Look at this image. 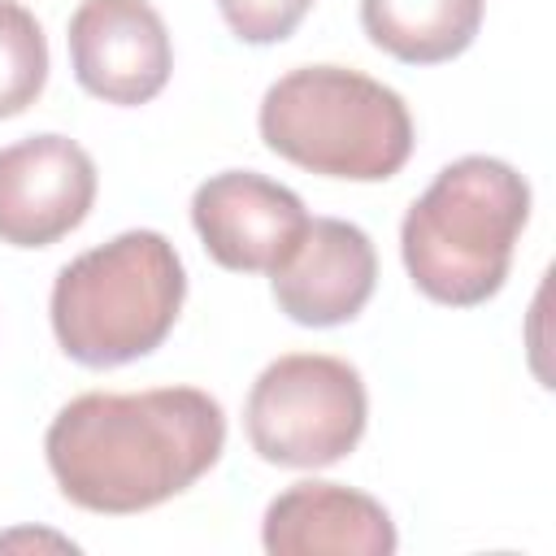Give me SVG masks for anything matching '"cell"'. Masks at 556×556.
<instances>
[{"mask_svg":"<svg viewBox=\"0 0 556 556\" xmlns=\"http://www.w3.org/2000/svg\"><path fill=\"white\" fill-rule=\"evenodd\" d=\"M226 447V413L200 387L135 395L87 391L70 400L48 434V469L61 495L87 513H143L200 482Z\"/></svg>","mask_w":556,"mask_h":556,"instance_id":"6da1fadb","label":"cell"},{"mask_svg":"<svg viewBox=\"0 0 556 556\" xmlns=\"http://www.w3.org/2000/svg\"><path fill=\"white\" fill-rule=\"evenodd\" d=\"M530 222L526 178L495 156H460L434 174L400 226V256L421 295L452 308L486 304Z\"/></svg>","mask_w":556,"mask_h":556,"instance_id":"7a4b0ae2","label":"cell"},{"mask_svg":"<svg viewBox=\"0 0 556 556\" xmlns=\"http://www.w3.org/2000/svg\"><path fill=\"white\" fill-rule=\"evenodd\" d=\"M187 295V274L161 230H126L74 256L52 282V334L87 369L139 361L165 343Z\"/></svg>","mask_w":556,"mask_h":556,"instance_id":"3957f363","label":"cell"},{"mask_svg":"<svg viewBox=\"0 0 556 556\" xmlns=\"http://www.w3.org/2000/svg\"><path fill=\"white\" fill-rule=\"evenodd\" d=\"M261 139L282 161L348 178L382 182L413 156V117L400 91L343 65H300L261 100Z\"/></svg>","mask_w":556,"mask_h":556,"instance_id":"277c9868","label":"cell"},{"mask_svg":"<svg viewBox=\"0 0 556 556\" xmlns=\"http://www.w3.org/2000/svg\"><path fill=\"white\" fill-rule=\"evenodd\" d=\"M365 421L369 400L361 369L321 352L269 361L243 408L252 452L287 469H326L343 460L361 443Z\"/></svg>","mask_w":556,"mask_h":556,"instance_id":"5b68a950","label":"cell"},{"mask_svg":"<svg viewBox=\"0 0 556 556\" xmlns=\"http://www.w3.org/2000/svg\"><path fill=\"white\" fill-rule=\"evenodd\" d=\"M65 39L78 87L104 104H148L169 83V30L148 0H83Z\"/></svg>","mask_w":556,"mask_h":556,"instance_id":"8992f818","label":"cell"},{"mask_svg":"<svg viewBox=\"0 0 556 556\" xmlns=\"http://www.w3.org/2000/svg\"><path fill=\"white\" fill-rule=\"evenodd\" d=\"M191 226L222 269L274 274L300 243L308 213L291 187L256 169H226L195 187Z\"/></svg>","mask_w":556,"mask_h":556,"instance_id":"52a82bcc","label":"cell"},{"mask_svg":"<svg viewBox=\"0 0 556 556\" xmlns=\"http://www.w3.org/2000/svg\"><path fill=\"white\" fill-rule=\"evenodd\" d=\"M96 204V161L65 135L0 148V243L48 248L83 226Z\"/></svg>","mask_w":556,"mask_h":556,"instance_id":"ba28073f","label":"cell"},{"mask_svg":"<svg viewBox=\"0 0 556 556\" xmlns=\"http://www.w3.org/2000/svg\"><path fill=\"white\" fill-rule=\"evenodd\" d=\"M378 282V252L369 235L343 217H308L291 256L274 269V300L295 326L352 321Z\"/></svg>","mask_w":556,"mask_h":556,"instance_id":"9c48e42d","label":"cell"},{"mask_svg":"<svg viewBox=\"0 0 556 556\" xmlns=\"http://www.w3.org/2000/svg\"><path fill=\"white\" fill-rule=\"evenodd\" d=\"M261 543L269 556H391L395 526L374 495L308 478L269 500Z\"/></svg>","mask_w":556,"mask_h":556,"instance_id":"30bf717a","label":"cell"},{"mask_svg":"<svg viewBox=\"0 0 556 556\" xmlns=\"http://www.w3.org/2000/svg\"><path fill=\"white\" fill-rule=\"evenodd\" d=\"M486 0H361V26L374 48L404 65H439L460 56Z\"/></svg>","mask_w":556,"mask_h":556,"instance_id":"8fae6325","label":"cell"},{"mask_svg":"<svg viewBox=\"0 0 556 556\" xmlns=\"http://www.w3.org/2000/svg\"><path fill=\"white\" fill-rule=\"evenodd\" d=\"M48 83V39L35 13L0 0V117L26 113Z\"/></svg>","mask_w":556,"mask_h":556,"instance_id":"7c38bea8","label":"cell"},{"mask_svg":"<svg viewBox=\"0 0 556 556\" xmlns=\"http://www.w3.org/2000/svg\"><path fill=\"white\" fill-rule=\"evenodd\" d=\"M226 26L243 43H282L313 9V0H217Z\"/></svg>","mask_w":556,"mask_h":556,"instance_id":"4fadbf2b","label":"cell"}]
</instances>
